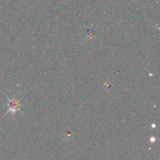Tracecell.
Returning a JSON list of instances; mask_svg holds the SVG:
<instances>
[{
    "instance_id": "obj_1",
    "label": "cell",
    "mask_w": 160,
    "mask_h": 160,
    "mask_svg": "<svg viewBox=\"0 0 160 160\" xmlns=\"http://www.w3.org/2000/svg\"><path fill=\"white\" fill-rule=\"evenodd\" d=\"M7 99L8 111H6V113H10L12 115H15L17 111L21 109L22 104L20 103V100L17 97H16V96H13V97H7Z\"/></svg>"
}]
</instances>
